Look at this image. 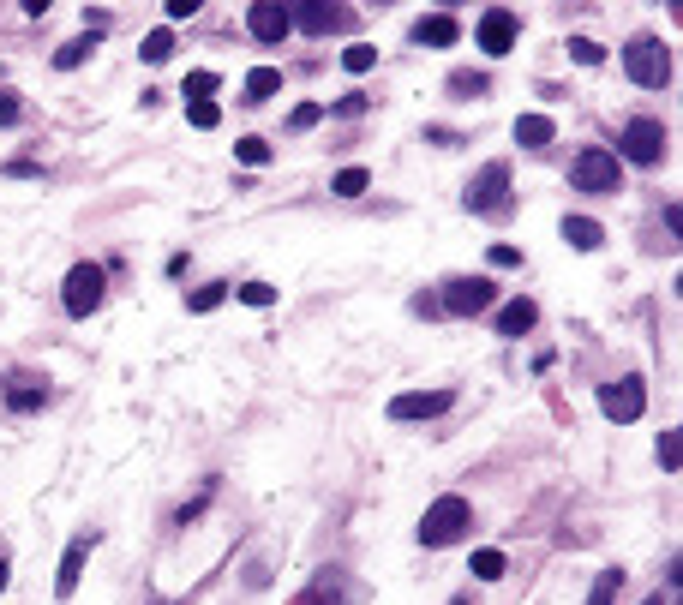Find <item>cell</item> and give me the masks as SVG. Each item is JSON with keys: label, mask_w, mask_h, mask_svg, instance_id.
Wrapping results in <instances>:
<instances>
[{"label": "cell", "mask_w": 683, "mask_h": 605, "mask_svg": "<svg viewBox=\"0 0 683 605\" xmlns=\"http://www.w3.org/2000/svg\"><path fill=\"white\" fill-rule=\"evenodd\" d=\"M618 588H624V570H600V576H594L588 605H612V600H618Z\"/></svg>", "instance_id": "d4e9b609"}, {"label": "cell", "mask_w": 683, "mask_h": 605, "mask_svg": "<svg viewBox=\"0 0 683 605\" xmlns=\"http://www.w3.org/2000/svg\"><path fill=\"white\" fill-rule=\"evenodd\" d=\"M570 186H576V192H600V198H612V192H624V168H618L612 150L588 144V150H576V162H570Z\"/></svg>", "instance_id": "7a4b0ae2"}, {"label": "cell", "mask_w": 683, "mask_h": 605, "mask_svg": "<svg viewBox=\"0 0 683 605\" xmlns=\"http://www.w3.org/2000/svg\"><path fill=\"white\" fill-rule=\"evenodd\" d=\"M102 294H108V270H102V264H72L66 282H60V306H66L72 318H90V312L102 306Z\"/></svg>", "instance_id": "5b68a950"}, {"label": "cell", "mask_w": 683, "mask_h": 605, "mask_svg": "<svg viewBox=\"0 0 683 605\" xmlns=\"http://www.w3.org/2000/svg\"><path fill=\"white\" fill-rule=\"evenodd\" d=\"M516 30H522V24H516V12H510V6L480 12V48H486L492 60H504V54L516 48Z\"/></svg>", "instance_id": "9c48e42d"}, {"label": "cell", "mask_w": 683, "mask_h": 605, "mask_svg": "<svg viewBox=\"0 0 683 605\" xmlns=\"http://www.w3.org/2000/svg\"><path fill=\"white\" fill-rule=\"evenodd\" d=\"M342 66H348V72H372V66H378V48H372V42H354V48L342 54Z\"/></svg>", "instance_id": "4dcf8cb0"}, {"label": "cell", "mask_w": 683, "mask_h": 605, "mask_svg": "<svg viewBox=\"0 0 683 605\" xmlns=\"http://www.w3.org/2000/svg\"><path fill=\"white\" fill-rule=\"evenodd\" d=\"M222 300H228V282H204V288L186 294V312H216Z\"/></svg>", "instance_id": "44dd1931"}, {"label": "cell", "mask_w": 683, "mask_h": 605, "mask_svg": "<svg viewBox=\"0 0 683 605\" xmlns=\"http://www.w3.org/2000/svg\"><path fill=\"white\" fill-rule=\"evenodd\" d=\"M288 24H300V30L324 36V30H336V24H348V12H342V6H324V0H306V6H294V12H288Z\"/></svg>", "instance_id": "4fadbf2b"}, {"label": "cell", "mask_w": 683, "mask_h": 605, "mask_svg": "<svg viewBox=\"0 0 683 605\" xmlns=\"http://www.w3.org/2000/svg\"><path fill=\"white\" fill-rule=\"evenodd\" d=\"M246 30H252L258 42H282L294 24H288V6H282V0H252V6H246Z\"/></svg>", "instance_id": "8fae6325"}, {"label": "cell", "mask_w": 683, "mask_h": 605, "mask_svg": "<svg viewBox=\"0 0 683 605\" xmlns=\"http://www.w3.org/2000/svg\"><path fill=\"white\" fill-rule=\"evenodd\" d=\"M42 402H48L42 384H12V390H6V408H12V414H30V408H42Z\"/></svg>", "instance_id": "7402d4cb"}, {"label": "cell", "mask_w": 683, "mask_h": 605, "mask_svg": "<svg viewBox=\"0 0 683 605\" xmlns=\"http://www.w3.org/2000/svg\"><path fill=\"white\" fill-rule=\"evenodd\" d=\"M450 90H456L462 102H474V96L492 90V78H486V72H450Z\"/></svg>", "instance_id": "603a6c76"}, {"label": "cell", "mask_w": 683, "mask_h": 605, "mask_svg": "<svg viewBox=\"0 0 683 605\" xmlns=\"http://www.w3.org/2000/svg\"><path fill=\"white\" fill-rule=\"evenodd\" d=\"M648 605H666V600H660V594H654V600H648Z\"/></svg>", "instance_id": "7bdbcfd3"}, {"label": "cell", "mask_w": 683, "mask_h": 605, "mask_svg": "<svg viewBox=\"0 0 683 605\" xmlns=\"http://www.w3.org/2000/svg\"><path fill=\"white\" fill-rule=\"evenodd\" d=\"M600 408L612 414V420H642L648 414V390H642V378H618V384H600Z\"/></svg>", "instance_id": "ba28073f"}, {"label": "cell", "mask_w": 683, "mask_h": 605, "mask_svg": "<svg viewBox=\"0 0 683 605\" xmlns=\"http://www.w3.org/2000/svg\"><path fill=\"white\" fill-rule=\"evenodd\" d=\"M366 108H372V102H366V96H360V90H354V96H342V102H336V114H366Z\"/></svg>", "instance_id": "f35d334b"}, {"label": "cell", "mask_w": 683, "mask_h": 605, "mask_svg": "<svg viewBox=\"0 0 683 605\" xmlns=\"http://www.w3.org/2000/svg\"><path fill=\"white\" fill-rule=\"evenodd\" d=\"M336 600H342V570H318V582L300 588L288 605H336Z\"/></svg>", "instance_id": "ac0fdd59"}, {"label": "cell", "mask_w": 683, "mask_h": 605, "mask_svg": "<svg viewBox=\"0 0 683 605\" xmlns=\"http://www.w3.org/2000/svg\"><path fill=\"white\" fill-rule=\"evenodd\" d=\"M678 462H683V438H678V426H672V432H660V468L678 474Z\"/></svg>", "instance_id": "f546056e"}, {"label": "cell", "mask_w": 683, "mask_h": 605, "mask_svg": "<svg viewBox=\"0 0 683 605\" xmlns=\"http://www.w3.org/2000/svg\"><path fill=\"white\" fill-rule=\"evenodd\" d=\"M192 12H198V0H168V18H174V24H180V18H192Z\"/></svg>", "instance_id": "ab89813d"}, {"label": "cell", "mask_w": 683, "mask_h": 605, "mask_svg": "<svg viewBox=\"0 0 683 605\" xmlns=\"http://www.w3.org/2000/svg\"><path fill=\"white\" fill-rule=\"evenodd\" d=\"M618 156L636 162V168H654V162L666 156V126H660L654 114H636V120L624 126V138H618Z\"/></svg>", "instance_id": "8992f818"}, {"label": "cell", "mask_w": 683, "mask_h": 605, "mask_svg": "<svg viewBox=\"0 0 683 605\" xmlns=\"http://www.w3.org/2000/svg\"><path fill=\"white\" fill-rule=\"evenodd\" d=\"M276 90H282V72L276 66H252L246 72V102H270Z\"/></svg>", "instance_id": "d6986e66"}, {"label": "cell", "mask_w": 683, "mask_h": 605, "mask_svg": "<svg viewBox=\"0 0 683 605\" xmlns=\"http://www.w3.org/2000/svg\"><path fill=\"white\" fill-rule=\"evenodd\" d=\"M6 582H12V576H6V558H0V594H6Z\"/></svg>", "instance_id": "b9f144b4"}, {"label": "cell", "mask_w": 683, "mask_h": 605, "mask_svg": "<svg viewBox=\"0 0 683 605\" xmlns=\"http://www.w3.org/2000/svg\"><path fill=\"white\" fill-rule=\"evenodd\" d=\"M6 174H12V180H30V174H42V162H30V156H18V162H6Z\"/></svg>", "instance_id": "d590c367"}, {"label": "cell", "mask_w": 683, "mask_h": 605, "mask_svg": "<svg viewBox=\"0 0 683 605\" xmlns=\"http://www.w3.org/2000/svg\"><path fill=\"white\" fill-rule=\"evenodd\" d=\"M186 120H192L198 132H210V126L222 120V108H216V102H186Z\"/></svg>", "instance_id": "836d02e7"}, {"label": "cell", "mask_w": 683, "mask_h": 605, "mask_svg": "<svg viewBox=\"0 0 683 605\" xmlns=\"http://www.w3.org/2000/svg\"><path fill=\"white\" fill-rule=\"evenodd\" d=\"M534 324H540V306H534L528 294H522V300H510V306L498 312V336H528Z\"/></svg>", "instance_id": "9a60e30c"}, {"label": "cell", "mask_w": 683, "mask_h": 605, "mask_svg": "<svg viewBox=\"0 0 683 605\" xmlns=\"http://www.w3.org/2000/svg\"><path fill=\"white\" fill-rule=\"evenodd\" d=\"M624 72H630L642 90H666V84H672V48H666L660 36H636V42L624 48Z\"/></svg>", "instance_id": "3957f363"}, {"label": "cell", "mask_w": 683, "mask_h": 605, "mask_svg": "<svg viewBox=\"0 0 683 605\" xmlns=\"http://www.w3.org/2000/svg\"><path fill=\"white\" fill-rule=\"evenodd\" d=\"M462 204H468L474 216H510V162H486V168L468 180Z\"/></svg>", "instance_id": "277c9868"}, {"label": "cell", "mask_w": 683, "mask_h": 605, "mask_svg": "<svg viewBox=\"0 0 683 605\" xmlns=\"http://www.w3.org/2000/svg\"><path fill=\"white\" fill-rule=\"evenodd\" d=\"M234 300L264 312V306H276V288H270V282H240V288H234Z\"/></svg>", "instance_id": "4316f807"}, {"label": "cell", "mask_w": 683, "mask_h": 605, "mask_svg": "<svg viewBox=\"0 0 683 605\" xmlns=\"http://www.w3.org/2000/svg\"><path fill=\"white\" fill-rule=\"evenodd\" d=\"M450 605H468V600H450Z\"/></svg>", "instance_id": "ee69618b"}, {"label": "cell", "mask_w": 683, "mask_h": 605, "mask_svg": "<svg viewBox=\"0 0 683 605\" xmlns=\"http://www.w3.org/2000/svg\"><path fill=\"white\" fill-rule=\"evenodd\" d=\"M216 84H222L216 72H192V78H186V102H210V90H216Z\"/></svg>", "instance_id": "d6a6232c"}, {"label": "cell", "mask_w": 683, "mask_h": 605, "mask_svg": "<svg viewBox=\"0 0 683 605\" xmlns=\"http://www.w3.org/2000/svg\"><path fill=\"white\" fill-rule=\"evenodd\" d=\"M570 60H576V66H600V60H606V48H600L594 36H570Z\"/></svg>", "instance_id": "f1b7e54d"}, {"label": "cell", "mask_w": 683, "mask_h": 605, "mask_svg": "<svg viewBox=\"0 0 683 605\" xmlns=\"http://www.w3.org/2000/svg\"><path fill=\"white\" fill-rule=\"evenodd\" d=\"M90 546H96V534H78V540L66 546V558H60V576H54V594H60V600H72V594H78V582H84V558H90Z\"/></svg>", "instance_id": "7c38bea8"}, {"label": "cell", "mask_w": 683, "mask_h": 605, "mask_svg": "<svg viewBox=\"0 0 683 605\" xmlns=\"http://www.w3.org/2000/svg\"><path fill=\"white\" fill-rule=\"evenodd\" d=\"M90 48H96V36L84 30V36H72V42H60V48H54V66H60V72H72V66H84V60H90Z\"/></svg>", "instance_id": "ffe728a7"}, {"label": "cell", "mask_w": 683, "mask_h": 605, "mask_svg": "<svg viewBox=\"0 0 683 605\" xmlns=\"http://www.w3.org/2000/svg\"><path fill=\"white\" fill-rule=\"evenodd\" d=\"M156 605H174V600H156Z\"/></svg>", "instance_id": "f6af8a7d"}, {"label": "cell", "mask_w": 683, "mask_h": 605, "mask_svg": "<svg viewBox=\"0 0 683 605\" xmlns=\"http://www.w3.org/2000/svg\"><path fill=\"white\" fill-rule=\"evenodd\" d=\"M234 156H240L246 168H264V162H270V144H264V138H240V144H234Z\"/></svg>", "instance_id": "1f68e13d"}, {"label": "cell", "mask_w": 683, "mask_h": 605, "mask_svg": "<svg viewBox=\"0 0 683 605\" xmlns=\"http://www.w3.org/2000/svg\"><path fill=\"white\" fill-rule=\"evenodd\" d=\"M18 120V96H0V126H12Z\"/></svg>", "instance_id": "60d3db41"}, {"label": "cell", "mask_w": 683, "mask_h": 605, "mask_svg": "<svg viewBox=\"0 0 683 605\" xmlns=\"http://www.w3.org/2000/svg\"><path fill=\"white\" fill-rule=\"evenodd\" d=\"M564 240H570L576 252H600V246H606V228H600L594 216H564Z\"/></svg>", "instance_id": "e0dca14e"}, {"label": "cell", "mask_w": 683, "mask_h": 605, "mask_svg": "<svg viewBox=\"0 0 683 605\" xmlns=\"http://www.w3.org/2000/svg\"><path fill=\"white\" fill-rule=\"evenodd\" d=\"M492 264H498V270H516V264H522V252H516V246H492Z\"/></svg>", "instance_id": "8d00e7d4"}, {"label": "cell", "mask_w": 683, "mask_h": 605, "mask_svg": "<svg viewBox=\"0 0 683 605\" xmlns=\"http://www.w3.org/2000/svg\"><path fill=\"white\" fill-rule=\"evenodd\" d=\"M456 36H462V24H456L450 12H432V18L414 24V42H420V48H450Z\"/></svg>", "instance_id": "5bb4252c"}, {"label": "cell", "mask_w": 683, "mask_h": 605, "mask_svg": "<svg viewBox=\"0 0 683 605\" xmlns=\"http://www.w3.org/2000/svg\"><path fill=\"white\" fill-rule=\"evenodd\" d=\"M552 138H558L552 114H522V120H516V144H522V150H546Z\"/></svg>", "instance_id": "2e32d148"}, {"label": "cell", "mask_w": 683, "mask_h": 605, "mask_svg": "<svg viewBox=\"0 0 683 605\" xmlns=\"http://www.w3.org/2000/svg\"><path fill=\"white\" fill-rule=\"evenodd\" d=\"M492 306H498V282H486V276H462V282H450L444 300H438V312H456V318H480V312H492Z\"/></svg>", "instance_id": "52a82bcc"}, {"label": "cell", "mask_w": 683, "mask_h": 605, "mask_svg": "<svg viewBox=\"0 0 683 605\" xmlns=\"http://www.w3.org/2000/svg\"><path fill=\"white\" fill-rule=\"evenodd\" d=\"M366 186H372V174H366V168H342V174L330 180V192H336V198H360Z\"/></svg>", "instance_id": "cb8c5ba5"}, {"label": "cell", "mask_w": 683, "mask_h": 605, "mask_svg": "<svg viewBox=\"0 0 683 605\" xmlns=\"http://www.w3.org/2000/svg\"><path fill=\"white\" fill-rule=\"evenodd\" d=\"M450 390H408V396H396L390 402V420H438V414H450Z\"/></svg>", "instance_id": "30bf717a"}, {"label": "cell", "mask_w": 683, "mask_h": 605, "mask_svg": "<svg viewBox=\"0 0 683 605\" xmlns=\"http://www.w3.org/2000/svg\"><path fill=\"white\" fill-rule=\"evenodd\" d=\"M318 120H324V108H318V102H300V108L288 114V126H294V132H306V126H318Z\"/></svg>", "instance_id": "e575fe53"}, {"label": "cell", "mask_w": 683, "mask_h": 605, "mask_svg": "<svg viewBox=\"0 0 683 605\" xmlns=\"http://www.w3.org/2000/svg\"><path fill=\"white\" fill-rule=\"evenodd\" d=\"M474 528V510H468V498L462 492H444V498H432L426 504V516H420V546H456L462 534Z\"/></svg>", "instance_id": "6da1fadb"}, {"label": "cell", "mask_w": 683, "mask_h": 605, "mask_svg": "<svg viewBox=\"0 0 683 605\" xmlns=\"http://www.w3.org/2000/svg\"><path fill=\"white\" fill-rule=\"evenodd\" d=\"M204 504H210V486H204V492H198V498L180 510V528H186V522H198V516H204Z\"/></svg>", "instance_id": "74e56055"}, {"label": "cell", "mask_w": 683, "mask_h": 605, "mask_svg": "<svg viewBox=\"0 0 683 605\" xmlns=\"http://www.w3.org/2000/svg\"><path fill=\"white\" fill-rule=\"evenodd\" d=\"M498 576H504V552H498V546L474 552V582H498Z\"/></svg>", "instance_id": "83f0119b"}, {"label": "cell", "mask_w": 683, "mask_h": 605, "mask_svg": "<svg viewBox=\"0 0 683 605\" xmlns=\"http://www.w3.org/2000/svg\"><path fill=\"white\" fill-rule=\"evenodd\" d=\"M138 54H144V66H162V60H168V54H174V36H168V30H150V36H144V48H138Z\"/></svg>", "instance_id": "484cf974"}]
</instances>
